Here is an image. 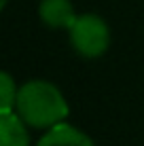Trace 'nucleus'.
<instances>
[{"mask_svg": "<svg viewBox=\"0 0 144 146\" xmlns=\"http://www.w3.org/2000/svg\"><path fill=\"white\" fill-rule=\"evenodd\" d=\"M36 146H96V142L81 129L68 123H57L47 129V133L36 142Z\"/></svg>", "mask_w": 144, "mask_h": 146, "instance_id": "4", "label": "nucleus"}, {"mask_svg": "<svg viewBox=\"0 0 144 146\" xmlns=\"http://www.w3.org/2000/svg\"><path fill=\"white\" fill-rule=\"evenodd\" d=\"M0 146H30L28 123L15 110L0 112Z\"/></svg>", "mask_w": 144, "mask_h": 146, "instance_id": "5", "label": "nucleus"}, {"mask_svg": "<svg viewBox=\"0 0 144 146\" xmlns=\"http://www.w3.org/2000/svg\"><path fill=\"white\" fill-rule=\"evenodd\" d=\"M70 44L81 57L98 59L110 47V28L104 17L96 13H83L68 30Z\"/></svg>", "mask_w": 144, "mask_h": 146, "instance_id": "2", "label": "nucleus"}, {"mask_svg": "<svg viewBox=\"0 0 144 146\" xmlns=\"http://www.w3.org/2000/svg\"><path fill=\"white\" fill-rule=\"evenodd\" d=\"M2 85H0V91H2V98H0V112L2 110H15V102H17V91L19 89L15 87L13 76L9 72H2Z\"/></svg>", "mask_w": 144, "mask_h": 146, "instance_id": "6", "label": "nucleus"}, {"mask_svg": "<svg viewBox=\"0 0 144 146\" xmlns=\"http://www.w3.org/2000/svg\"><path fill=\"white\" fill-rule=\"evenodd\" d=\"M15 112L28 123V127L49 129L68 119L70 106L57 85L42 78H34L19 87Z\"/></svg>", "mask_w": 144, "mask_h": 146, "instance_id": "1", "label": "nucleus"}, {"mask_svg": "<svg viewBox=\"0 0 144 146\" xmlns=\"http://www.w3.org/2000/svg\"><path fill=\"white\" fill-rule=\"evenodd\" d=\"M38 17L51 30H70L78 15L70 0H40Z\"/></svg>", "mask_w": 144, "mask_h": 146, "instance_id": "3", "label": "nucleus"}]
</instances>
